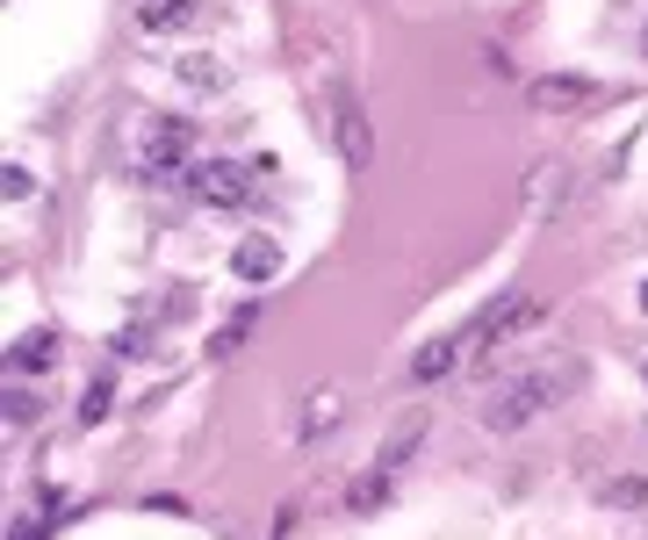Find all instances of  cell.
Wrapping results in <instances>:
<instances>
[{
    "mask_svg": "<svg viewBox=\"0 0 648 540\" xmlns=\"http://www.w3.org/2000/svg\"><path fill=\"white\" fill-rule=\"evenodd\" d=\"M591 102V80H577V72H547V80H533V108H583Z\"/></svg>",
    "mask_w": 648,
    "mask_h": 540,
    "instance_id": "cell-7",
    "label": "cell"
},
{
    "mask_svg": "<svg viewBox=\"0 0 648 540\" xmlns=\"http://www.w3.org/2000/svg\"><path fill=\"white\" fill-rule=\"evenodd\" d=\"M51 361H58V339H51V331H30V339L15 347V367H22V375H44Z\"/></svg>",
    "mask_w": 648,
    "mask_h": 540,
    "instance_id": "cell-11",
    "label": "cell"
},
{
    "mask_svg": "<svg viewBox=\"0 0 648 540\" xmlns=\"http://www.w3.org/2000/svg\"><path fill=\"white\" fill-rule=\"evenodd\" d=\"M641 51H648V30H641Z\"/></svg>",
    "mask_w": 648,
    "mask_h": 540,
    "instance_id": "cell-18",
    "label": "cell"
},
{
    "mask_svg": "<svg viewBox=\"0 0 648 540\" xmlns=\"http://www.w3.org/2000/svg\"><path fill=\"white\" fill-rule=\"evenodd\" d=\"M339 144H346V159H368V122H360V102L354 94H339Z\"/></svg>",
    "mask_w": 648,
    "mask_h": 540,
    "instance_id": "cell-9",
    "label": "cell"
},
{
    "mask_svg": "<svg viewBox=\"0 0 648 540\" xmlns=\"http://www.w3.org/2000/svg\"><path fill=\"white\" fill-rule=\"evenodd\" d=\"M108 419V383H86V397H80V425H102Z\"/></svg>",
    "mask_w": 648,
    "mask_h": 540,
    "instance_id": "cell-16",
    "label": "cell"
},
{
    "mask_svg": "<svg viewBox=\"0 0 648 540\" xmlns=\"http://www.w3.org/2000/svg\"><path fill=\"white\" fill-rule=\"evenodd\" d=\"M245 331H253V310H239L231 325L217 331V353H239V347H245Z\"/></svg>",
    "mask_w": 648,
    "mask_h": 540,
    "instance_id": "cell-17",
    "label": "cell"
},
{
    "mask_svg": "<svg viewBox=\"0 0 648 540\" xmlns=\"http://www.w3.org/2000/svg\"><path fill=\"white\" fill-rule=\"evenodd\" d=\"M181 80H188V87H223V66H217V58H202V51H188V58H181Z\"/></svg>",
    "mask_w": 648,
    "mask_h": 540,
    "instance_id": "cell-14",
    "label": "cell"
},
{
    "mask_svg": "<svg viewBox=\"0 0 648 540\" xmlns=\"http://www.w3.org/2000/svg\"><path fill=\"white\" fill-rule=\"evenodd\" d=\"M598 505L641 512V505H648V483H641V476H613V483H598Z\"/></svg>",
    "mask_w": 648,
    "mask_h": 540,
    "instance_id": "cell-10",
    "label": "cell"
},
{
    "mask_svg": "<svg viewBox=\"0 0 648 540\" xmlns=\"http://www.w3.org/2000/svg\"><path fill=\"white\" fill-rule=\"evenodd\" d=\"M332 425H339V397H332V389H317V397L303 403V439L332 433Z\"/></svg>",
    "mask_w": 648,
    "mask_h": 540,
    "instance_id": "cell-12",
    "label": "cell"
},
{
    "mask_svg": "<svg viewBox=\"0 0 648 540\" xmlns=\"http://www.w3.org/2000/svg\"><path fill=\"white\" fill-rule=\"evenodd\" d=\"M641 303H648V289H641Z\"/></svg>",
    "mask_w": 648,
    "mask_h": 540,
    "instance_id": "cell-19",
    "label": "cell"
},
{
    "mask_svg": "<svg viewBox=\"0 0 648 540\" xmlns=\"http://www.w3.org/2000/svg\"><path fill=\"white\" fill-rule=\"evenodd\" d=\"M454 353H461V347H447V339H440V347H426L418 361H410V375H418V383H440L447 367H454Z\"/></svg>",
    "mask_w": 648,
    "mask_h": 540,
    "instance_id": "cell-13",
    "label": "cell"
},
{
    "mask_svg": "<svg viewBox=\"0 0 648 540\" xmlns=\"http://www.w3.org/2000/svg\"><path fill=\"white\" fill-rule=\"evenodd\" d=\"M583 375V361H555V367H526V375H512L505 389H490V403H483V425L490 433H519V425H533L541 411H555V403L569 397V383Z\"/></svg>",
    "mask_w": 648,
    "mask_h": 540,
    "instance_id": "cell-1",
    "label": "cell"
},
{
    "mask_svg": "<svg viewBox=\"0 0 648 540\" xmlns=\"http://www.w3.org/2000/svg\"><path fill=\"white\" fill-rule=\"evenodd\" d=\"M563 195H569L563 159H547V166H533V174H526V210L533 216H555V210H563Z\"/></svg>",
    "mask_w": 648,
    "mask_h": 540,
    "instance_id": "cell-4",
    "label": "cell"
},
{
    "mask_svg": "<svg viewBox=\"0 0 648 540\" xmlns=\"http://www.w3.org/2000/svg\"><path fill=\"white\" fill-rule=\"evenodd\" d=\"M195 159V122L188 116H152L137 138V174L144 180H173Z\"/></svg>",
    "mask_w": 648,
    "mask_h": 540,
    "instance_id": "cell-2",
    "label": "cell"
},
{
    "mask_svg": "<svg viewBox=\"0 0 648 540\" xmlns=\"http://www.w3.org/2000/svg\"><path fill=\"white\" fill-rule=\"evenodd\" d=\"M382 497H390V476H360V483H354V512H382Z\"/></svg>",
    "mask_w": 648,
    "mask_h": 540,
    "instance_id": "cell-15",
    "label": "cell"
},
{
    "mask_svg": "<svg viewBox=\"0 0 648 540\" xmlns=\"http://www.w3.org/2000/svg\"><path fill=\"white\" fill-rule=\"evenodd\" d=\"M231 274H239V281H274V274H281V245H274L267 231L245 238L239 253H231Z\"/></svg>",
    "mask_w": 648,
    "mask_h": 540,
    "instance_id": "cell-5",
    "label": "cell"
},
{
    "mask_svg": "<svg viewBox=\"0 0 648 540\" xmlns=\"http://www.w3.org/2000/svg\"><path fill=\"white\" fill-rule=\"evenodd\" d=\"M418 439H426V411H404V419H396V433L382 439V476L404 469L410 454H418Z\"/></svg>",
    "mask_w": 648,
    "mask_h": 540,
    "instance_id": "cell-8",
    "label": "cell"
},
{
    "mask_svg": "<svg viewBox=\"0 0 648 540\" xmlns=\"http://www.w3.org/2000/svg\"><path fill=\"white\" fill-rule=\"evenodd\" d=\"M195 195H202L209 210H239L245 202V166L239 159H202V166H195Z\"/></svg>",
    "mask_w": 648,
    "mask_h": 540,
    "instance_id": "cell-3",
    "label": "cell"
},
{
    "mask_svg": "<svg viewBox=\"0 0 648 540\" xmlns=\"http://www.w3.org/2000/svg\"><path fill=\"white\" fill-rule=\"evenodd\" d=\"M195 8H202V0H144V8H137V30L144 36H173V30L195 22Z\"/></svg>",
    "mask_w": 648,
    "mask_h": 540,
    "instance_id": "cell-6",
    "label": "cell"
}]
</instances>
